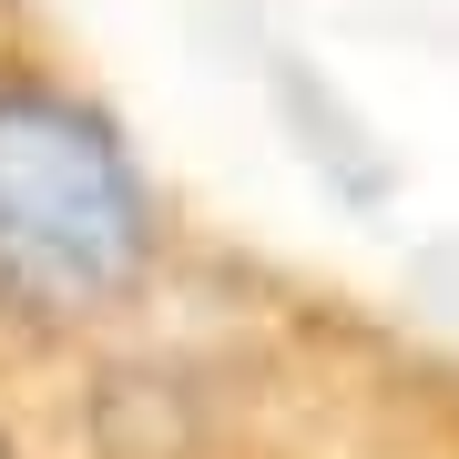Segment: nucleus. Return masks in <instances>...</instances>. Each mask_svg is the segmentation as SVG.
<instances>
[{
  "label": "nucleus",
  "instance_id": "nucleus-1",
  "mask_svg": "<svg viewBox=\"0 0 459 459\" xmlns=\"http://www.w3.org/2000/svg\"><path fill=\"white\" fill-rule=\"evenodd\" d=\"M153 255L123 133L51 82H0V316H82Z\"/></svg>",
  "mask_w": 459,
  "mask_h": 459
}]
</instances>
